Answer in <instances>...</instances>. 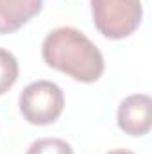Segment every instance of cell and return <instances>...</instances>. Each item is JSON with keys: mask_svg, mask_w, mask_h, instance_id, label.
<instances>
[{"mask_svg": "<svg viewBox=\"0 0 152 154\" xmlns=\"http://www.w3.org/2000/svg\"><path fill=\"white\" fill-rule=\"evenodd\" d=\"M43 61L79 82H95L104 74V56L99 47L75 27H57L41 45Z\"/></svg>", "mask_w": 152, "mask_h": 154, "instance_id": "6da1fadb", "label": "cell"}, {"mask_svg": "<svg viewBox=\"0 0 152 154\" xmlns=\"http://www.w3.org/2000/svg\"><path fill=\"white\" fill-rule=\"evenodd\" d=\"M90 4L97 31L109 39L131 36L143 18L140 0H90Z\"/></svg>", "mask_w": 152, "mask_h": 154, "instance_id": "7a4b0ae2", "label": "cell"}, {"mask_svg": "<svg viewBox=\"0 0 152 154\" xmlns=\"http://www.w3.org/2000/svg\"><path fill=\"white\" fill-rule=\"evenodd\" d=\"M23 118L32 125L54 124L65 109L63 90L52 81H34L23 88L18 99Z\"/></svg>", "mask_w": 152, "mask_h": 154, "instance_id": "3957f363", "label": "cell"}, {"mask_svg": "<svg viewBox=\"0 0 152 154\" xmlns=\"http://www.w3.org/2000/svg\"><path fill=\"white\" fill-rule=\"evenodd\" d=\"M118 127L129 136H145L152 127V100L147 93H134L122 100L116 113Z\"/></svg>", "mask_w": 152, "mask_h": 154, "instance_id": "277c9868", "label": "cell"}, {"mask_svg": "<svg viewBox=\"0 0 152 154\" xmlns=\"http://www.w3.org/2000/svg\"><path fill=\"white\" fill-rule=\"evenodd\" d=\"M43 9V0H0V34L22 29Z\"/></svg>", "mask_w": 152, "mask_h": 154, "instance_id": "5b68a950", "label": "cell"}, {"mask_svg": "<svg viewBox=\"0 0 152 154\" xmlns=\"http://www.w3.org/2000/svg\"><path fill=\"white\" fill-rule=\"evenodd\" d=\"M18 79V61L16 57L0 47V95L9 91Z\"/></svg>", "mask_w": 152, "mask_h": 154, "instance_id": "8992f818", "label": "cell"}, {"mask_svg": "<svg viewBox=\"0 0 152 154\" xmlns=\"http://www.w3.org/2000/svg\"><path fill=\"white\" fill-rule=\"evenodd\" d=\"M27 154H75L72 145L61 138H39L31 143Z\"/></svg>", "mask_w": 152, "mask_h": 154, "instance_id": "52a82bcc", "label": "cell"}, {"mask_svg": "<svg viewBox=\"0 0 152 154\" xmlns=\"http://www.w3.org/2000/svg\"><path fill=\"white\" fill-rule=\"evenodd\" d=\"M106 154H134V152H131L127 149H114V151H109V152H106Z\"/></svg>", "mask_w": 152, "mask_h": 154, "instance_id": "ba28073f", "label": "cell"}]
</instances>
